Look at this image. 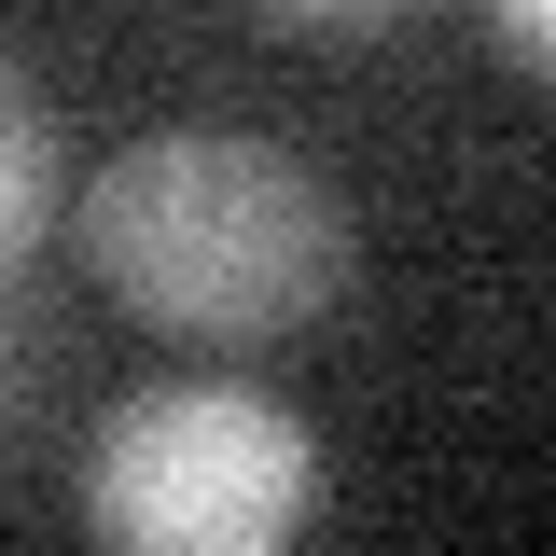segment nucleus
Returning a JSON list of instances; mask_svg holds the SVG:
<instances>
[{
  "mask_svg": "<svg viewBox=\"0 0 556 556\" xmlns=\"http://www.w3.org/2000/svg\"><path fill=\"white\" fill-rule=\"evenodd\" d=\"M486 14H501V42H515L529 70H556V0H486Z\"/></svg>",
  "mask_w": 556,
  "mask_h": 556,
  "instance_id": "nucleus-6",
  "label": "nucleus"
},
{
  "mask_svg": "<svg viewBox=\"0 0 556 556\" xmlns=\"http://www.w3.org/2000/svg\"><path fill=\"white\" fill-rule=\"evenodd\" d=\"M278 28H390V14H417V0H265Z\"/></svg>",
  "mask_w": 556,
  "mask_h": 556,
  "instance_id": "nucleus-5",
  "label": "nucleus"
},
{
  "mask_svg": "<svg viewBox=\"0 0 556 556\" xmlns=\"http://www.w3.org/2000/svg\"><path fill=\"white\" fill-rule=\"evenodd\" d=\"M42 417H56V334H42V320L14 306V278H0V486L28 473Z\"/></svg>",
  "mask_w": 556,
  "mask_h": 556,
  "instance_id": "nucleus-4",
  "label": "nucleus"
},
{
  "mask_svg": "<svg viewBox=\"0 0 556 556\" xmlns=\"http://www.w3.org/2000/svg\"><path fill=\"white\" fill-rule=\"evenodd\" d=\"M306 515H320V431L237 376L126 390L84 445V529L126 556H278Z\"/></svg>",
  "mask_w": 556,
  "mask_h": 556,
  "instance_id": "nucleus-2",
  "label": "nucleus"
},
{
  "mask_svg": "<svg viewBox=\"0 0 556 556\" xmlns=\"http://www.w3.org/2000/svg\"><path fill=\"white\" fill-rule=\"evenodd\" d=\"M70 237H84V265L126 320L195 334V348H292L348 292L334 181L306 153H278V139H237V126L126 139L70 195Z\"/></svg>",
  "mask_w": 556,
  "mask_h": 556,
  "instance_id": "nucleus-1",
  "label": "nucleus"
},
{
  "mask_svg": "<svg viewBox=\"0 0 556 556\" xmlns=\"http://www.w3.org/2000/svg\"><path fill=\"white\" fill-rule=\"evenodd\" d=\"M56 237V112H42V84L0 56V278L28 265Z\"/></svg>",
  "mask_w": 556,
  "mask_h": 556,
  "instance_id": "nucleus-3",
  "label": "nucleus"
}]
</instances>
